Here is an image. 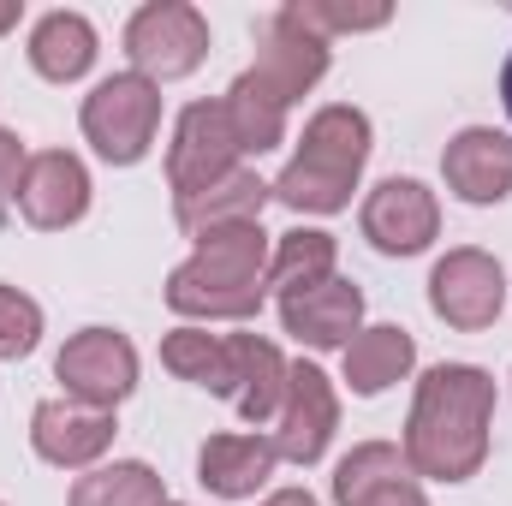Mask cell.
I'll use <instances>...</instances> for the list:
<instances>
[{"mask_svg":"<svg viewBox=\"0 0 512 506\" xmlns=\"http://www.w3.org/2000/svg\"><path fill=\"white\" fill-rule=\"evenodd\" d=\"M495 381L477 364H435L405 417V465L429 483H465L489 459Z\"/></svg>","mask_w":512,"mask_h":506,"instance_id":"cell-1","label":"cell"},{"mask_svg":"<svg viewBox=\"0 0 512 506\" xmlns=\"http://www.w3.org/2000/svg\"><path fill=\"white\" fill-rule=\"evenodd\" d=\"M268 256L262 221L197 233V251L167 274V304L191 322H245L268 298Z\"/></svg>","mask_w":512,"mask_h":506,"instance_id":"cell-2","label":"cell"},{"mask_svg":"<svg viewBox=\"0 0 512 506\" xmlns=\"http://www.w3.org/2000/svg\"><path fill=\"white\" fill-rule=\"evenodd\" d=\"M364 161H370V114L334 102L304 126L298 155L274 179V197L298 215H334V209L352 203V191L364 179Z\"/></svg>","mask_w":512,"mask_h":506,"instance_id":"cell-3","label":"cell"},{"mask_svg":"<svg viewBox=\"0 0 512 506\" xmlns=\"http://www.w3.org/2000/svg\"><path fill=\"white\" fill-rule=\"evenodd\" d=\"M155 131H161V84H149L137 72H114L84 96V137L114 167L143 161Z\"/></svg>","mask_w":512,"mask_h":506,"instance_id":"cell-4","label":"cell"},{"mask_svg":"<svg viewBox=\"0 0 512 506\" xmlns=\"http://www.w3.org/2000/svg\"><path fill=\"white\" fill-rule=\"evenodd\" d=\"M209 54V18L185 0H149L137 6L126 24V60L137 78L167 84V78H191Z\"/></svg>","mask_w":512,"mask_h":506,"instance_id":"cell-5","label":"cell"},{"mask_svg":"<svg viewBox=\"0 0 512 506\" xmlns=\"http://www.w3.org/2000/svg\"><path fill=\"white\" fill-rule=\"evenodd\" d=\"M239 137L221 102H191L179 114L173 131V149H167V185H173V203L185 197H203L209 185H221L227 173H239Z\"/></svg>","mask_w":512,"mask_h":506,"instance_id":"cell-6","label":"cell"},{"mask_svg":"<svg viewBox=\"0 0 512 506\" xmlns=\"http://www.w3.org/2000/svg\"><path fill=\"white\" fill-rule=\"evenodd\" d=\"M429 310L459 328V334H483L495 328V316L507 310V274L489 251H447L429 274Z\"/></svg>","mask_w":512,"mask_h":506,"instance_id":"cell-7","label":"cell"},{"mask_svg":"<svg viewBox=\"0 0 512 506\" xmlns=\"http://www.w3.org/2000/svg\"><path fill=\"white\" fill-rule=\"evenodd\" d=\"M54 376L66 381V399H84L96 411H114L137 387V346L120 328H84L60 346Z\"/></svg>","mask_w":512,"mask_h":506,"instance_id":"cell-8","label":"cell"},{"mask_svg":"<svg viewBox=\"0 0 512 506\" xmlns=\"http://www.w3.org/2000/svg\"><path fill=\"white\" fill-rule=\"evenodd\" d=\"M334 429H340L334 381L322 376L316 364L298 358V364L286 370V405H280V417H274V453H280L286 465H316V459L328 453Z\"/></svg>","mask_w":512,"mask_h":506,"instance_id":"cell-9","label":"cell"},{"mask_svg":"<svg viewBox=\"0 0 512 506\" xmlns=\"http://www.w3.org/2000/svg\"><path fill=\"white\" fill-rule=\"evenodd\" d=\"M364 239L382 256H417L435 245L441 233V203L423 179H382L370 197H364Z\"/></svg>","mask_w":512,"mask_h":506,"instance_id":"cell-10","label":"cell"},{"mask_svg":"<svg viewBox=\"0 0 512 506\" xmlns=\"http://www.w3.org/2000/svg\"><path fill=\"white\" fill-rule=\"evenodd\" d=\"M30 447L60 471H90L114 447V411H96L84 399H42L30 411Z\"/></svg>","mask_w":512,"mask_h":506,"instance_id":"cell-11","label":"cell"},{"mask_svg":"<svg viewBox=\"0 0 512 506\" xmlns=\"http://www.w3.org/2000/svg\"><path fill=\"white\" fill-rule=\"evenodd\" d=\"M322 72H328V42L322 36H310V30H298L286 12H274L268 24H262V36H256V66L251 78L274 96V102H298L304 90H316L322 84Z\"/></svg>","mask_w":512,"mask_h":506,"instance_id":"cell-12","label":"cell"},{"mask_svg":"<svg viewBox=\"0 0 512 506\" xmlns=\"http://www.w3.org/2000/svg\"><path fill=\"white\" fill-rule=\"evenodd\" d=\"M18 215L30 227H42V233H60L72 221H84L90 215V173H84V161L66 155V149L30 155V167L18 179Z\"/></svg>","mask_w":512,"mask_h":506,"instance_id":"cell-13","label":"cell"},{"mask_svg":"<svg viewBox=\"0 0 512 506\" xmlns=\"http://www.w3.org/2000/svg\"><path fill=\"white\" fill-rule=\"evenodd\" d=\"M280 322H286V334L298 340V346H310V352H346L352 346V334H358V322H364V292L352 286V280H322V286H304V292H286L280 298Z\"/></svg>","mask_w":512,"mask_h":506,"instance_id":"cell-14","label":"cell"},{"mask_svg":"<svg viewBox=\"0 0 512 506\" xmlns=\"http://www.w3.org/2000/svg\"><path fill=\"white\" fill-rule=\"evenodd\" d=\"M334 501L340 506H429L417 489V471L405 465V447L364 441L334 465Z\"/></svg>","mask_w":512,"mask_h":506,"instance_id":"cell-15","label":"cell"},{"mask_svg":"<svg viewBox=\"0 0 512 506\" xmlns=\"http://www.w3.org/2000/svg\"><path fill=\"white\" fill-rule=\"evenodd\" d=\"M441 173H447V191L459 203H477V209L507 203L512 197V137L495 126H465L447 143Z\"/></svg>","mask_w":512,"mask_h":506,"instance_id":"cell-16","label":"cell"},{"mask_svg":"<svg viewBox=\"0 0 512 506\" xmlns=\"http://www.w3.org/2000/svg\"><path fill=\"white\" fill-rule=\"evenodd\" d=\"M274 465H280L274 435H209L197 453V483L221 501H245L274 477Z\"/></svg>","mask_w":512,"mask_h":506,"instance_id":"cell-17","label":"cell"},{"mask_svg":"<svg viewBox=\"0 0 512 506\" xmlns=\"http://www.w3.org/2000/svg\"><path fill=\"white\" fill-rule=\"evenodd\" d=\"M227 346H233V405H239V417L245 423H274L280 417V405H286V358H280V346H268V340H256V334H227Z\"/></svg>","mask_w":512,"mask_h":506,"instance_id":"cell-18","label":"cell"},{"mask_svg":"<svg viewBox=\"0 0 512 506\" xmlns=\"http://www.w3.org/2000/svg\"><path fill=\"white\" fill-rule=\"evenodd\" d=\"M30 66L48 84H78L96 66V24L84 12H48L30 30Z\"/></svg>","mask_w":512,"mask_h":506,"instance_id":"cell-19","label":"cell"},{"mask_svg":"<svg viewBox=\"0 0 512 506\" xmlns=\"http://www.w3.org/2000/svg\"><path fill=\"white\" fill-rule=\"evenodd\" d=\"M411 364H417V340H411L405 328H393V322L358 328L352 346H346V381H352V393H364V399H376L393 381H405Z\"/></svg>","mask_w":512,"mask_h":506,"instance_id":"cell-20","label":"cell"},{"mask_svg":"<svg viewBox=\"0 0 512 506\" xmlns=\"http://www.w3.org/2000/svg\"><path fill=\"white\" fill-rule=\"evenodd\" d=\"M268 197H274V185H262L251 167H239V173H227L221 185H209L203 197H185V203H173V215H179V227L197 239V233H215V227L256 221Z\"/></svg>","mask_w":512,"mask_h":506,"instance_id":"cell-21","label":"cell"},{"mask_svg":"<svg viewBox=\"0 0 512 506\" xmlns=\"http://www.w3.org/2000/svg\"><path fill=\"white\" fill-rule=\"evenodd\" d=\"M161 364L191 387H209V393H227L233 399V346L227 334H209V328H173L161 340Z\"/></svg>","mask_w":512,"mask_h":506,"instance_id":"cell-22","label":"cell"},{"mask_svg":"<svg viewBox=\"0 0 512 506\" xmlns=\"http://www.w3.org/2000/svg\"><path fill=\"white\" fill-rule=\"evenodd\" d=\"M334 262H340L334 233H316V227L280 233L274 239V256H268V286L280 298L286 292H304V286H322V280H334Z\"/></svg>","mask_w":512,"mask_h":506,"instance_id":"cell-23","label":"cell"},{"mask_svg":"<svg viewBox=\"0 0 512 506\" xmlns=\"http://www.w3.org/2000/svg\"><path fill=\"white\" fill-rule=\"evenodd\" d=\"M72 506H167V483L143 459H114L72 483Z\"/></svg>","mask_w":512,"mask_h":506,"instance_id":"cell-24","label":"cell"},{"mask_svg":"<svg viewBox=\"0 0 512 506\" xmlns=\"http://www.w3.org/2000/svg\"><path fill=\"white\" fill-rule=\"evenodd\" d=\"M221 108H227L233 137H239V149H245V155H268V149L286 137V102H274L251 72H239V78H233V90L221 96Z\"/></svg>","mask_w":512,"mask_h":506,"instance_id":"cell-25","label":"cell"},{"mask_svg":"<svg viewBox=\"0 0 512 506\" xmlns=\"http://www.w3.org/2000/svg\"><path fill=\"white\" fill-rule=\"evenodd\" d=\"M298 30H310V36H322V42H334V36H346V30H382L387 6H346V0H286L280 6Z\"/></svg>","mask_w":512,"mask_h":506,"instance_id":"cell-26","label":"cell"},{"mask_svg":"<svg viewBox=\"0 0 512 506\" xmlns=\"http://www.w3.org/2000/svg\"><path fill=\"white\" fill-rule=\"evenodd\" d=\"M42 340V304L18 286H0V364L30 358Z\"/></svg>","mask_w":512,"mask_h":506,"instance_id":"cell-27","label":"cell"},{"mask_svg":"<svg viewBox=\"0 0 512 506\" xmlns=\"http://www.w3.org/2000/svg\"><path fill=\"white\" fill-rule=\"evenodd\" d=\"M24 167H30L24 143H18L12 131H0V215L18 203V179H24Z\"/></svg>","mask_w":512,"mask_h":506,"instance_id":"cell-28","label":"cell"},{"mask_svg":"<svg viewBox=\"0 0 512 506\" xmlns=\"http://www.w3.org/2000/svg\"><path fill=\"white\" fill-rule=\"evenodd\" d=\"M262 506H322V501H316L310 489H280V495H268Z\"/></svg>","mask_w":512,"mask_h":506,"instance_id":"cell-29","label":"cell"},{"mask_svg":"<svg viewBox=\"0 0 512 506\" xmlns=\"http://www.w3.org/2000/svg\"><path fill=\"white\" fill-rule=\"evenodd\" d=\"M18 12H24V6H18V0H0V36H6V30H12V24H18Z\"/></svg>","mask_w":512,"mask_h":506,"instance_id":"cell-30","label":"cell"},{"mask_svg":"<svg viewBox=\"0 0 512 506\" xmlns=\"http://www.w3.org/2000/svg\"><path fill=\"white\" fill-rule=\"evenodd\" d=\"M501 102H507V114H512V54H507V66H501Z\"/></svg>","mask_w":512,"mask_h":506,"instance_id":"cell-31","label":"cell"},{"mask_svg":"<svg viewBox=\"0 0 512 506\" xmlns=\"http://www.w3.org/2000/svg\"><path fill=\"white\" fill-rule=\"evenodd\" d=\"M167 506H179V501H167Z\"/></svg>","mask_w":512,"mask_h":506,"instance_id":"cell-32","label":"cell"}]
</instances>
